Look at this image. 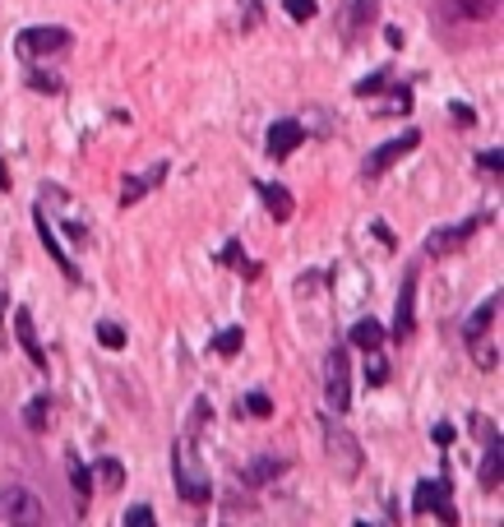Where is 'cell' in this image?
I'll return each instance as SVG.
<instances>
[{"label": "cell", "mask_w": 504, "mask_h": 527, "mask_svg": "<svg viewBox=\"0 0 504 527\" xmlns=\"http://www.w3.org/2000/svg\"><path fill=\"white\" fill-rule=\"evenodd\" d=\"M172 477H176V491L186 495L190 504H209V500H213V481H209V472L195 462L190 439H176V449H172Z\"/></svg>", "instance_id": "6da1fadb"}, {"label": "cell", "mask_w": 504, "mask_h": 527, "mask_svg": "<svg viewBox=\"0 0 504 527\" xmlns=\"http://www.w3.org/2000/svg\"><path fill=\"white\" fill-rule=\"evenodd\" d=\"M0 518L14 523V527H33V523L47 518V509H42V500H37L28 485H10V491L0 495Z\"/></svg>", "instance_id": "7a4b0ae2"}, {"label": "cell", "mask_w": 504, "mask_h": 527, "mask_svg": "<svg viewBox=\"0 0 504 527\" xmlns=\"http://www.w3.org/2000/svg\"><path fill=\"white\" fill-rule=\"evenodd\" d=\"M325 398L333 412H347L352 408V366H347V352H329V366H325Z\"/></svg>", "instance_id": "3957f363"}, {"label": "cell", "mask_w": 504, "mask_h": 527, "mask_svg": "<svg viewBox=\"0 0 504 527\" xmlns=\"http://www.w3.org/2000/svg\"><path fill=\"white\" fill-rule=\"evenodd\" d=\"M325 439H329V458H333L338 477H356L361 472V444L342 431L338 421H329V416H325Z\"/></svg>", "instance_id": "277c9868"}, {"label": "cell", "mask_w": 504, "mask_h": 527, "mask_svg": "<svg viewBox=\"0 0 504 527\" xmlns=\"http://www.w3.org/2000/svg\"><path fill=\"white\" fill-rule=\"evenodd\" d=\"M412 514H416V518L439 514V518L454 527L458 514H454V504H449V481H421V485H416V495H412Z\"/></svg>", "instance_id": "5b68a950"}, {"label": "cell", "mask_w": 504, "mask_h": 527, "mask_svg": "<svg viewBox=\"0 0 504 527\" xmlns=\"http://www.w3.org/2000/svg\"><path fill=\"white\" fill-rule=\"evenodd\" d=\"M14 47H19V56L37 60V56H51V51H65L70 47V33L65 28H24V33L14 37Z\"/></svg>", "instance_id": "8992f818"}, {"label": "cell", "mask_w": 504, "mask_h": 527, "mask_svg": "<svg viewBox=\"0 0 504 527\" xmlns=\"http://www.w3.org/2000/svg\"><path fill=\"white\" fill-rule=\"evenodd\" d=\"M421 144V130H402L398 139H389V144H379L370 157H366V167H361V176H385L393 162L402 157V153H412Z\"/></svg>", "instance_id": "52a82bcc"}, {"label": "cell", "mask_w": 504, "mask_h": 527, "mask_svg": "<svg viewBox=\"0 0 504 527\" xmlns=\"http://www.w3.org/2000/svg\"><path fill=\"white\" fill-rule=\"evenodd\" d=\"M481 227H486V218H468V222H458V227H439V232L426 236V255H454V250H462Z\"/></svg>", "instance_id": "ba28073f"}, {"label": "cell", "mask_w": 504, "mask_h": 527, "mask_svg": "<svg viewBox=\"0 0 504 527\" xmlns=\"http://www.w3.org/2000/svg\"><path fill=\"white\" fill-rule=\"evenodd\" d=\"M416 333V273L402 278V292H398V315H393V338L408 342Z\"/></svg>", "instance_id": "9c48e42d"}, {"label": "cell", "mask_w": 504, "mask_h": 527, "mask_svg": "<svg viewBox=\"0 0 504 527\" xmlns=\"http://www.w3.org/2000/svg\"><path fill=\"white\" fill-rule=\"evenodd\" d=\"M301 139H306V126H301V120H273L264 149H269L273 162H282V157H292V149L301 144Z\"/></svg>", "instance_id": "30bf717a"}, {"label": "cell", "mask_w": 504, "mask_h": 527, "mask_svg": "<svg viewBox=\"0 0 504 527\" xmlns=\"http://www.w3.org/2000/svg\"><path fill=\"white\" fill-rule=\"evenodd\" d=\"M282 472H287V458L282 454H264V458H255V462H246V468H241V485H269V481H278Z\"/></svg>", "instance_id": "8fae6325"}, {"label": "cell", "mask_w": 504, "mask_h": 527, "mask_svg": "<svg viewBox=\"0 0 504 527\" xmlns=\"http://www.w3.org/2000/svg\"><path fill=\"white\" fill-rule=\"evenodd\" d=\"M33 227H37V236H42V246L51 250L56 269L65 273V278H79V273H74V264H70V255L60 250V241H56V232H51V222H47V213H42V209H33Z\"/></svg>", "instance_id": "7c38bea8"}, {"label": "cell", "mask_w": 504, "mask_h": 527, "mask_svg": "<svg viewBox=\"0 0 504 527\" xmlns=\"http://www.w3.org/2000/svg\"><path fill=\"white\" fill-rule=\"evenodd\" d=\"M163 176H167V162H157V167H153L149 176H126V186H120V204H126V209H130V204H139V199H144V195L157 186V180H163Z\"/></svg>", "instance_id": "4fadbf2b"}, {"label": "cell", "mask_w": 504, "mask_h": 527, "mask_svg": "<svg viewBox=\"0 0 504 527\" xmlns=\"http://www.w3.org/2000/svg\"><path fill=\"white\" fill-rule=\"evenodd\" d=\"M259 199H264V209L273 213V222H287L292 218V190L287 186H273V180H259Z\"/></svg>", "instance_id": "5bb4252c"}, {"label": "cell", "mask_w": 504, "mask_h": 527, "mask_svg": "<svg viewBox=\"0 0 504 527\" xmlns=\"http://www.w3.org/2000/svg\"><path fill=\"white\" fill-rule=\"evenodd\" d=\"M14 333H19V348H24V356L33 361L37 370H47V356H42V348H37V333H33V315H28V310L14 315Z\"/></svg>", "instance_id": "9a60e30c"}, {"label": "cell", "mask_w": 504, "mask_h": 527, "mask_svg": "<svg viewBox=\"0 0 504 527\" xmlns=\"http://www.w3.org/2000/svg\"><path fill=\"white\" fill-rule=\"evenodd\" d=\"M375 19V0H347V14H342V42H356L361 24Z\"/></svg>", "instance_id": "2e32d148"}, {"label": "cell", "mask_w": 504, "mask_h": 527, "mask_svg": "<svg viewBox=\"0 0 504 527\" xmlns=\"http://www.w3.org/2000/svg\"><path fill=\"white\" fill-rule=\"evenodd\" d=\"M500 439L486 444V454H481V491H500V472H504V458H500Z\"/></svg>", "instance_id": "e0dca14e"}, {"label": "cell", "mask_w": 504, "mask_h": 527, "mask_svg": "<svg viewBox=\"0 0 504 527\" xmlns=\"http://www.w3.org/2000/svg\"><path fill=\"white\" fill-rule=\"evenodd\" d=\"M352 348L356 352H375V348H385V329H379V319H361V324H352Z\"/></svg>", "instance_id": "ac0fdd59"}, {"label": "cell", "mask_w": 504, "mask_h": 527, "mask_svg": "<svg viewBox=\"0 0 504 527\" xmlns=\"http://www.w3.org/2000/svg\"><path fill=\"white\" fill-rule=\"evenodd\" d=\"M218 259H223V264H232V269H236L241 278H259V273H264L255 259H246V255H241V246H236V241H227V246H223V255H218Z\"/></svg>", "instance_id": "d6986e66"}, {"label": "cell", "mask_w": 504, "mask_h": 527, "mask_svg": "<svg viewBox=\"0 0 504 527\" xmlns=\"http://www.w3.org/2000/svg\"><path fill=\"white\" fill-rule=\"evenodd\" d=\"M495 315H500V296H491V301H486V306H481V310H477V315L468 319V329H462V333H468V342H472V338H481V333H486V329H491V324H495Z\"/></svg>", "instance_id": "ffe728a7"}, {"label": "cell", "mask_w": 504, "mask_h": 527, "mask_svg": "<svg viewBox=\"0 0 504 527\" xmlns=\"http://www.w3.org/2000/svg\"><path fill=\"white\" fill-rule=\"evenodd\" d=\"M47 412H51V398H47V393H37L28 408H24V425H28V431H47V425H51Z\"/></svg>", "instance_id": "44dd1931"}, {"label": "cell", "mask_w": 504, "mask_h": 527, "mask_svg": "<svg viewBox=\"0 0 504 527\" xmlns=\"http://www.w3.org/2000/svg\"><path fill=\"white\" fill-rule=\"evenodd\" d=\"M65 472H70V485L79 491V500H88V495H93V472H88L74 454H70V462H65Z\"/></svg>", "instance_id": "7402d4cb"}, {"label": "cell", "mask_w": 504, "mask_h": 527, "mask_svg": "<svg viewBox=\"0 0 504 527\" xmlns=\"http://www.w3.org/2000/svg\"><path fill=\"white\" fill-rule=\"evenodd\" d=\"M93 477L103 481L107 491H120V485H126V468H120L116 458H103V462H97V468H93Z\"/></svg>", "instance_id": "603a6c76"}, {"label": "cell", "mask_w": 504, "mask_h": 527, "mask_svg": "<svg viewBox=\"0 0 504 527\" xmlns=\"http://www.w3.org/2000/svg\"><path fill=\"white\" fill-rule=\"evenodd\" d=\"M439 10H454V14H462V19H486V14H491L486 0H439Z\"/></svg>", "instance_id": "cb8c5ba5"}, {"label": "cell", "mask_w": 504, "mask_h": 527, "mask_svg": "<svg viewBox=\"0 0 504 527\" xmlns=\"http://www.w3.org/2000/svg\"><path fill=\"white\" fill-rule=\"evenodd\" d=\"M366 384H375V389H379V384H389V361L379 356V348L366 352Z\"/></svg>", "instance_id": "d4e9b609"}, {"label": "cell", "mask_w": 504, "mask_h": 527, "mask_svg": "<svg viewBox=\"0 0 504 527\" xmlns=\"http://www.w3.org/2000/svg\"><path fill=\"white\" fill-rule=\"evenodd\" d=\"M97 342H103V348H111V352H120V348H126V329H120V324H111V319H103V324H97Z\"/></svg>", "instance_id": "484cf974"}, {"label": "cell", "mask_w": 504, "mask_h": 527, "mask_svg": "<svg viewBox=\"0 0 504 527\" xmlns=\"http://www.w3.org/2000/svg\"><path fill=\"white\" fill-rule=\"evenodd\" d=\"M241 342H246V333H241V329H223V333L213 338V352H218V356H236Z\"/></svg>", "instance_id": "4316f807"}, {"label": "cell", "mask_w": 504, "mask_h": 527, "mask_svg": "<svg viewBox=\"0 0 504 527\" xmlns=\"http://www.w3.org/2000/svg\"><path fill=\"white\" fill-rule=\"evenodd\" d=\"M241 412H250V416H273V402H269V393H246V402H241Z\"/></svg>", "instance_id": "83f0119b"}, {"label": "cell", "mask_w": 504, "mask_h": 527, "mask_svg": "<svg viewBox=\"0 0 504 527\" xmlns=\"http://www.w3.org/2000/svg\"><path fill=\"white\" fill-rule=\"evenodd\" d=\"M28 88H37V93H60V79L47 74V70H28Z\"/></svg>", "instance_id": "f1b7e54d"}, {"label": "cell", "mask_w": 504, "mask_h": 527, "mask_svg": "<svg viewBox=\"0 0 504 527\" xmlns=\"http://www.w3.org/2000/svg\"><path fill=\"white\" fill-rule=\"evenodd\" d=\"M287 14L296 19V24H310V19H315V0H287Z\"/></svg>", "instance_id": "f546056e"}, {"label": "cell", "mask_w": 504, "mask_h": 527, "mask_svg": "<svg viewBox=\"0 0 504 527\" xmlns=\"http://www.w3.org/2000/svg\"><path fill=\"white\" fill-rule=\"evenodd\" d=\"M126 523H130V527H153V509H149V504H130Z\"/></svg>", "instance_id": "4dcf8cb0"}, {"label": "cell", "mask_w": 504, "mask_h": 527, "mask_svg": "<svg viewBox=\"0 0 504 527\" xmlns=\"http://www.w3.org/2000/svg\"><path fill=\"white\" fill-rule=\"evenodd\" d=\"M385 70H375V74H366V79H361V84H356V97H370V93H379V88H385Z\"/></svg>", "instance_id": "1f68e13d"}, {"label": "cell", "mask_w": 504, "mask_h": 527, "mask_svg": "<svg viewBox=\"0 0 504 527\" xmlns=\"http://www.w3.org/2000/svg\"><path fill=\"white\" fill-rule=\"evenodd\" d=\"M477 167L486 172V176H500L504 162H500V153H495V149H486V153H477Z\"/></svg>", "instance_id": "d6a6232c"}, {"label": "cell", "mask_w": 504, "mask_h": 527, "mask_svg": "<svg viewBox=\"0 0 504 527\" xmlns=\"http://www.w3.org/2000/svg\"><path fill=\"white\" fill-rule=\"evenodd\" d=\"M449 111H454V120H458V126H477V111H472V107H462V103H454Z\"/></svg>", "instance_id": "836d02e7"}, {"label": "cell", "mask_w": 504, "mask_h": 527, "mask_svg": "<svg viewBox=\"0 0 504 527\" xmlns=\"http://www.w3.org/2000/svg\"><path fill=\"white\" fill-rule=\"evenodd\" d=\"M431 439H435V444H454V425H445V421H439L435 431H431Z\"/></svg>", "instance_id": "e575fe53"}, {"label": "cell", "mask_w": 504, "mask_h": 527, "mask_svg": "<svg viewBox=\"0 0 504 527\" xmlns=\"http://www.w3.org/2000/svg\"><path fill=\"white\" fill-rule=\"evenodd\" d=\"M0 190H10V172H5V162H0Z\"/></svg>", "instance_id": "d590c367"}, {"label": "cell", "mask_w": 504, "mask_h": 527, "mask_svg": "<svg viewBox=\"0 0 504 527\" xmlns=\"http://www.w3.org/2000/svg\"><path fill=\"white\" fill-rule=\"evenodd\" d=\"M0 319H5V287H0Z\"/></svg>", "instance_id": "8d00e7d4"}]
</instances>
